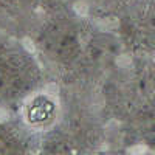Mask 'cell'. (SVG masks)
I'll list each match as a JSON object with an SVG mask.
<instances>
[{
  "instance_id": "obj_1",
  "label": "cell",
  "mask_w": 155,
  "mask_h": 155,
  "mask_svg": "<svg viewBox=\"0 0 155 155\" xmlns=\"http://www.w3.org/2000/svg\"><path fill=\"white\" fill-rule=\"evenodd\" d=\"M92 22L74 8H56L44 12L28 42L47 74L71 85L82 64Z\"/></svg>"
},
{
  "instance_id": "obj_2",
  "label": "cell",
  "mask_w": 155,
  "mask_h": 155,
  "mask_svg": "<svg viewBox=\"0 0 155 155\" xmlns=\"http://www.w3.org/2000/svg\"><path fill=\"white\" fill-rule=\"evenodd\" d=\"M47 82L48 74L31 45L0 31V107H19Z\"/></svg>"
},
{
  "instance_id": "obj_3",
  "label": "cell",
  "mask_w": 155,
  "mask_h": 155,
  "mask_svg": "<svg viewBox=\"0 0 155 155\" xmlns=\"http://www.w3.org/2000/svg\"><path fill=\"white\" fill-rule=\"evenodd\" d=\"M115 28L127 53L155 61V0H134Z\"/></svg>"
},
{
  "instance_id": "obj_4",
  "label": "cell",
  "mask_w": 155,
  "mask_h": 155,
  "mask_svg": "<svg viewBox=\"0 0 155 155\" xmlns=\"http://www.w3.org/2000/svg\"><path fill=\"white\" fill-rule=\"evenodd\" d=\"M19 109V123L30 132L41 135L54 129L62 116L61 98L47 87L28 96Z\"/></svg>"
},
{
  "instance_id": "obj_5",
  "label": "cell",
  "mask_w": 155,
  "mask_h": 155,
  "mask_svg": "<svg viewBox=\"0 0 155 155\" xmlns=\"http://www.w3.org/2000/svg\"><path fill=\"white\" fill-rule=\"evenodd\" d=\"M44 12L41 0H0V31L28 42Z\"/></svg>"
},
{
  "instance_id": "obj_6",
  "label": "cell",
  "mask_w": 155,
  "mask_h": 155,
  "mask_svg": "<svg viewBox=\"0 0 155 155\" xmlns=\"http://www.w3.org/2000/svg\"><path fill=\"white\" fill-rule=\"evenodd\" d=\"M134 0H74L73 8L98 25H115Z\"/></svg>"
},
{
  "instance_id": "obj_7",
  "label": "cell",
  "mask_w": 155,
  "mask_h": 155,
  "mask_svg": "<svg viewBox=\"0 0 155 155\" xmlns=\"http://www.w3.org/2000/svg\"><path fill=\"white\" fill-rule=\"evenodd\" d=\"M138 155H155V152H152V150H141V153H138Z\"/></svg>"
}]
</instances>
